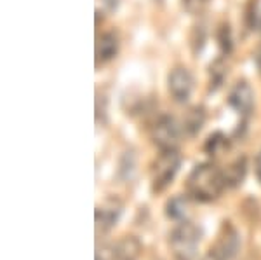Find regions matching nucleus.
I'll return each instance as SVG.
<instances>
[{"instance_id": "nucleus-17", "label": "nucleus", "mask_w": 261, "mask_h": 260, "mask_svg": "<svg viewBox=\"0 0 261 260\" xmlns=\"http://www.w3.org/2000/svg\"><path fill=\"white\" fill-rule=\"evenodd\" d=\"M254 171H256V178H258V182L261 183V152L258 154V157H256V162H254Z\"/></svg>"}, {"instance_id": "nucleus-6", "label": "nucleus", "mask_w": 261, "mask_h": 260, "mask_svg": "<svg viewBox=\"0 0 261 260\" xmlns=\"http://www.w3.org/2000/svg\"><path fill=\"white\" fill-rule=\"evenodd\" d=\"M167 86H169V93L174 98V102L185 103L193 91V77L187 68L176 66L167 77Z\"/></svg>"}, {"instance_id": "nucleus-10", "label": "nucleus", "mask_w": 261, "mask_h": 260, "mask_svg": "<svg viewBox=\"0 0 261 260\" xmlns=\"http://www.w3.org/2000/svg\"><path fill=\"white\" fill-rule=\"evenodd\" d=\"M120 217V206L115 203H108L96 209V232H108Z\"/></svg>"}, {"instance_id": "nucleus-15", "label": "nucleus", "mask_w": 261, "mask_h": 260, "mask_svg": "<svg viewBox=\"0 0 261 260\" xmlns=\"http://www.w3.org/2000/svg\"><path fill=\"white\" fill-rule=\"evenodd\" d=\"M209 4V0H183V7L190 14H197Z\"/></svg>"}, {"instance_id": "nucleus-8", "label": "nucleus", "mask_w": 261, "mask_h": 260, "mask_svg": "<svg viewBox=\"0 0 261 260\" xmlns=\"http://www.w3.org/2000/svg\"><path fill=\"white\" fill-rule=\"evenodd\" d=\"M119 51V40L113 33H103L96 42V65H105L115 58Z\"/></svg>"}, {"instance_id": "nucleus-4", "label": "nucleus", "mask_w": 261, "mask_h": 260, "mask_svg": "<svg viewBox=\"0 0 261 260\" xmlns=\"http://www.w3.org/2000/svg\"><path fill=\"white\" fill-rule=\"evenodd\" d=\"M151 140L161 150L176 149L181 135H183V128L176 123L174 117L171 115H161L151 126Z\"/></svg>"}, {"instance_id": "nucleus-2", "label": "nucleus", "mask_w": 261, "mask_h": 260, "mask_svg": "<svg viewBox=\"0 0 261 260\" xmlns=\"http://www.w3.org/2000/svg\"><path fill=\"white\" fill-rule=\"evenodd\" d=\"M200 240L202 230L195 224L190 220L179 222L169 236V246L174 260H195Z\"/></svg>"}, {"instance_id": "nucleus-11", "label": "nucleus", "mask_w": 261, "mask_h": 260, "mask_svg": "<svg viewBox=\"0 0 261 260\" xmlns=\"http://www.w3.org/2000/svg\"><path fill=\"white\" fill-rule=\"evenodd\" d=\"M246 157H239L233 162H230L228 166L223 170V177H225L226 188H233L239 187L246 178Z\"/></svg>"}, {"instance_id": "nucleus-5", "label": "nucleus", "mask_w": 261, "mask_h": 260, "mask_svg": "<svg viewBox=\"0 0 261 260\" xmlns=\"http://www.w3.org/2000/svg\"><path fill=\"white\" fill-rule=\"evenodd\" d=\"M239 248H241L239 232L231 227L230 224H225V227H223L220 236H218L216 243L209 248V251H211L218 260H231L237 255Z\"/></svg>"}, {"instance_id": "nucleus-7", "label": "nucleus", "mask_w": 261, "mask_h": 260, "mask_svg": "<svg viewBox=\"0 0 261 260\" xmlns=\"http://www.w3.org/2000/svg\"><path fill=\"white\" fill-rule=\"evenodd\" d=\"M228 105L237 114L244 117H247L252 112V108H254V96H252L251 86L246 81H239L230 89Z\"/></svg>"}, {"instance_id": "nucleus-18", "label": "nucleus", "mask_w": 261, "mask_h": 260, "mask_svg": "<svg viewBox=\"0 0 261 260\" xmlns=\"http://www.w3.org/2000/svg\"><path fill=\"white\" fill-rule=\"evenodd\" d=\"M202 260H218V258L214 257V255L211 253V251H207V253H205L204 257H202Z\"/></svg>"}, {"instance_id": "nucleus-12", "label": "nucleus", "mask_w": 261, "mask_h": 260, "mask_svg": "<svg viewBox=\"0 0 261 260\" xmlns=\"http://www.w3.org/2000/svg\"><path fill=\"white\" fill-rule=\"evenodd\" d=\"M204 121H205V115H204V110H202V108L195 107V108H192V110H188V114L185 115L183 124H181L183 135L195 136L202 129V126H204Z\"/></svg>"}, {"instance_id": "nucleus-16", "label": "nucleus", "mask_w": 261, "mask_h": 260, "mask_svg": "<svg viewBox=\"0 0 261 260\" xmlns=\"http://www.w3.org/2000/svg\"><path fill=\"white\" fill-rule=\"evenodd\" d=\"M96 260H115V253H113V246H101L96 251Z\"/></svg>"}, {"instance_id": "nucleus-9", "label": "nucleus", "mask_w": 261, "mask_h": 260, "mask_svg": "<svg viewBox=\"0 0 261 260\" xmlns=\"http://www.w3.org/2000/svg\"><path fill=\"white\" fill-rule=\"evenodd\" d=\"M141 241L136 236H124L113 245L115 260H138L141 255Z\"/></svg>"}, {"instance_id": "nucleus-14", "label": "nucleus", "mask_w": 261, "mask_h": 260, "mask_svg": "<svg viewBox=\"0 0 261 260\" xmlns=\"http://www.w3.org/2000/svg\"><path fill=\"white\" fill-rule=\"evenodd\" d=\"M226 149H228V138L223 136L221 133H214V135L209 136V140L205 141V152L211 154V156H220Z\"/></svg>"}, {"instance_id": "nucleus-1", "label": "nucleus", "mask_w": 261, "mask_h": 260, "mask_svg": "<svg viewBox=\"0 0 261 260\" xmlns=\"http://www.w3.org/2000/svg\"><path fill=\"white\" fill-rule=\"evenodd\" d=\"M188 196L200 203H211L218 199L221 192L226 188L225 177H223V170H220L213 162H202L197 164L188 175Z\"/></svg>"}, {"instance_id": "nucleus-13", "label": "nucleus", "mask_w": 261, "mask_h": 260, "mask_svg": "<svg viewBox=\"0 0 261 260\" xmlns=\"http://www.w3.org/2000/svg\"><path fill=\"white\" fill-rule=\"evenodd\" d=\"M187 213H188V198H185V196H174V198L167 201L166 215L169 219L176 222H183L187 220Z\"/></svg>"}, {"instance_id": "nucleus-19", "label": "nucleus", "mask_w": 261, "mask_h": 260, "mask_svg": "<svg viewBox=\"0 0 261 260\" xmlns=\"http://www.w3.org/2000/svg\"><path fill=\"white\" fill-rule=\"evenodd\" d=\"M258 68H259V74H261V53H259V56H258Z\"/></svg>"}, {"instance_id": "nucleus-3", "label": "nucleus", "mask_w": 261, "mask_h": 260, "mask_svg": "<svg viewBox=\"0 0 261 260\" xmlns=\"http://www.w3.org/2000/svg\"><path fill=\"white\" fill-rule=\"evenodd\" d=\"M181 166V156L176 149L162 150L151 166V191L162 192L171 185Z\"/></svg>"}]
</instances>
